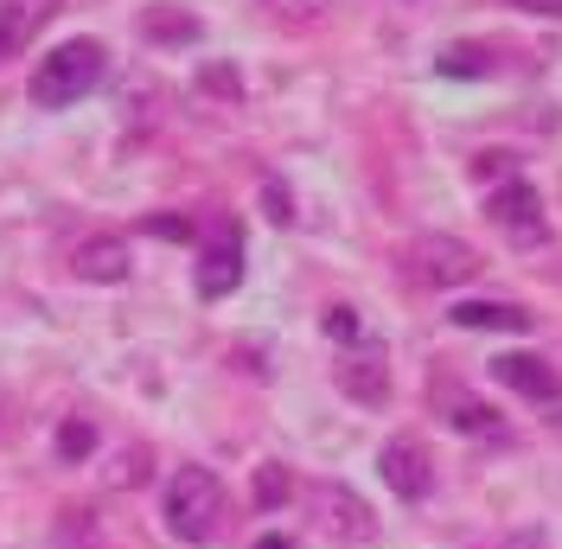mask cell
Returning a JSON list of instances; mask_svg holds the SVG:
<instances>
[{
	"label": "cell",
	"mask_w": 562,
	"mask_h": 549,
	"mask_svg": "<svg viewBox=\"0 0 562 549\" xmlns=\"http://www.w3.org/2000/svg\"><path fill=\"white\" fill-rule=\"evenodd\" d=\"M109 70V52L97 38H65V45H52L33 70V103L38 109H70L77 97H90L97 83H103Z\"/></svg>",
	"instance_id": "obj_1"
},
{
	"label": "cell",
	"mask_w": 562,
	"mask_h": 549,
	"mask_svg": "<svg viewBox=\"0 0 562 549\" xmlns=\"http://www.w3.org/2000/svg\"><path fill=\"white\" fill-rule=\"evenodd\" d=\"M217 517H224V485L205 467H179L167 480V530L179 544H211L217 537Z\"/></svg>",
	"instance_id": "obj_2"
},
{
	"label": "cell",
	"mask_w": 562,
	"mask_h": 549,
	"mask_svg": "<svg viewBox=\"0 0 562 549\" xmlns=\"http://www.w3.org/2000/svg\"><path fill=\"white\" fill-rule=\"evenodd\" d=\"M307 505H314V524L333 537V544H371V537H378L371 505H364L351 485H339V480H319L314 492H307Z\"/></svg>",
	"instance_id": "obj_3"
},
{
	"label": "cell",
	"mask_w": 562,
	"mask_h": 549,
	"mask_svg": "<svg viewBox=\"0 0 562 549\" xmlns=\"http://www.w3.org/2000/svg\"><path fill=\"white\" fill-rule=\"evenodd\" d=\"M486 217L518 243V249H537V243L550 237V224H543V199H537L530 179H505V186L486 199Z\"/></svg>",
	"instance_id": "obj_4"
},
{
	"label": "cell",
	"mask_w": 562,
	"mask_h": 549,
	"mask_svg": "<svg viewBox=\"0 0 562 549\" xmlns=\"http://www.w3.org/2000/svg\"><path fill=\"white\" fill-rule=\"evenodd\" d=\"M409 274L422 288H460V281L480 274V256H473V243H460V237H416L409 243Z\"/></svg>",
	"instance_id": "obj_5"
},
{
	"label": "cell",
	"mask_w": 562,
	"mask_h": 549,
	"mask_svg": "<svg viewBox=\"0 0 562 549\" xmlns=\"http://www.w3.org/2000/svg\"><path fill=\"white\" fill-rule=\"evenodd\" d=\"M333 383L346 390L351 403L384 410V403H390V358H384V345H378V339H358L346 358L333 365Z\"/></svg>",
	"instance_id": "obj_6"
},
{
	"label": "cell",
	"mask_w": 562,
	"mask_h": 549,
	"mask_svg": "<svg viewBox=\"0 0 562 549\" xmlns=\"http://www.w3.org/2000/svg\"><path fill=\"white\" fill-rule=\"evenodd\" d=\"M237 281H244V231H237L231 217H217L205 256H199V294H205V301H224Z\"/></svg>",
	"instance_id": "obj_7"
},
{
	"label": "cell",
	"mask_w": 562,
	"mask_h": 549,
	"mask_svg": "<svg viewBox=\"0 0 562 549\" xmlns=\"http://www.w3.org/2000/svg\"><path fill=\"white\" fill-rule=\"evenodd\" d=\"M378 467H384V485L396 492V498H409V505L435 492V467H428V447H422L416 435H396V441H384Z\"/></svg>",
	"instance_id": "obj_8"
},
{
	"label": "cell",
	"mask_w": 562,
	"mask_h": 549,
	"mask_svg": "<svg viewBox=\"0 0 562 549\" xmlns=\"http://www.w3.org/2000/svg\"><path fill=\"white\" fill-rule=\"evenodd\" d=\"M492 378L505 390H518L530 403H557L562 396V378L550 371V358H530V351H512V358H492Z\"/></svg>",
	"instance_id": "obj_9"
},
{
	"label": "cell",
	"mask_w": 562,
	"mask_h": 549,
	"mask_svg": "<svg viewBox=\"0 0 562 549\" xmlns=\"http://www.w3.org/2000/svg\"><path fill=\"white\" fill-rule=\"evenodd\" d=\"M77 274H83V281H103V288L128 281V243H122V237L77 243Z\"/></svg>",
	"instance_id": "obj_10"
},
{
	"label": "cell",
	"mask_w": 562,
	"mask_h": 549,
	"mask_svg": "<svg viewBox=\"0 0 562 549\" xmlns=\"http://www.w3.org/2000/svg\"><path fill=\"white\" fill-rule=\"evenodd\" d=\"M448 320H454V326H473V333H530L537 313L512 307V301H460Z\"/></svg>",
	"instance_id": "obj_11"
},
{
	"label": "cell",
	"mask_w": 562,
	"mask_h": 549,
	"mask_svg": "<svg viewBox=\"0 0 562 549\" xmlns=\"http://www.w3.org/2000/svg\"><path fill=\"white\" fill-rule=\"evenodd\" d=\"M435 403H441V422L460 428V435H498V415H492L486 403H473V396L448 390V383H435Z\"/></svg>",
	"instance_id": "obj_12"
},
{
	"label": "cell",
	"mask_w": 562,
	"mask_h": 549,
	"mask_svg": "<svg viewBox=\"0 0 562 549\" xmlns=\"http://www.w3.org/2000/svg\"><path fill=\"white\" fill-rule=\"evenodd\" d=\"M140 33L160 38V45H192L199 38V20L192 13H173V7H154V13H140Z\"/></svg>",
	"instance_id": "obj_13"
},
{
	"label": "cell",
	"mask_w": 562,
	"mask_h": 549,
	"mask_svg": "<svg viewBox=\"0 0 562 549\" xmlns=\"http://www.w3.org/2000/svg\"><path fill=\"white\" fill-rule=\"evenodd\" d=\"M38 20H45V7H20V0H7V7H0V58H13Z\"/></svg>",
	"instance_id": "obj_14"
},
{
	"label": "cell",
	"mask_w": 562,
	"mask_h": 549,
	"mask_svg": "<svg viewBox=\"0 0 562 549\" xmlns=\"http://www.w3.org/2000/svg\"><path fill=\"white\" fill-rule=\"evenodd\" d=\"M90 447H97L90 415H70V422H58V460H90Z\"/></svg>",
	"instance_id": "obj_15"
},
{
	"label": "cell",
	"mask_w": 562,
	"mask_h": 549,
	"mask_svg": "<svg viewBox=\"0 0 562 549\" xmlns=\"http://www.w3.org/2000/svg\"><path fill=\"white\" fill-rule=\"evenodd\" d=\"M441 77H486V52H480V45H448V52H441Z\"/></svg>",
	"instance_id": "obj_16"
},
{
	"label": "cell",
	"mask_w": 562,
	"mask_h": 549,
	"mask_svg": "<svg viewBox=\"0 0 562 549\" xmlns=\"http://www.w3.org/2000/svg\"><path fill=\"white\" fill-rule=\"evenodd\" d=\"M281 498H288V467H262V473H256V505L276 512Z\"/></svg>",
	"instance_id": "obj_17"
},
{
	"label": "cell",
	"mask_w": 562,
	"mask_h": 549,
	"mask_svg": "<svg viewBox=\"0 0 562 549\" xmlns=\"http://www.w3.org/2000/svg\"><path fill=\"white\" fill-rule=\"evenodd\" d=\"M262 7L276 13L281 26H307V20H319V7H326V0H262Z\"/></svg>",
	"instance_id": "obj_18"
},
{
	"label": "cell",
	"mask_w": 562,
	"mask_h": 549,
	"mask_svg": "<svg viewBox=\"0 0 562 549\" xmlns=\"http://www.w3.org/2000/svg\"><path fill=\"white\" fill-rule=\"evenodd\" d=\"M326 333L339 345H358L364 339V320H358V307H326Z\"/></svg>",
	"instance_id": "obj_19"
},
{
	"label": "cell",
	"mask_w": 562,
	"mask_h": 549,
	"mask_svg": "<svg viewBox=\"0 0 562 549\" xmlns=\"http://www.w3.org/2000/svg\"><path fill=\"white\" fill-rule=\"evenodd\" d=\"M262 211H269V224H294V199L281 179H262Z\"/></svg>",
	"instance_id": "obj_20"
},
{
	"label": "cell",
	"mask_w": 562,
	"mask_h": 549,
	"mask_svg": "<svg viewBox=\"0 0 562 549\" xmlns=\"http://www.w3.org/2000/svg\"><path fill=\"white\" fill-rule=\"evenodd\" d=\"M473 172H480V179H518V172H512V154H505V147L480 154V160H473Z\"/></svg>",
	"instance_id": "obj_21"
},
{
	"label": "cell",
	"mask_w": 562,
	"mask_h": 549,
	"mask_svg": "<svg viewBox=\"0 0 562 549\" xmlns=\"http://www.w3.org/2000/svg\"><path fill=\"white\" fill-rule=\"evenodd\" d=\"M135 480H147V453H122L115 473H109V485H135Z\"/></svg>",
	"instance_id": "obj_22"
},
{
	"label": "cell",
	"mask_w": 562,
	"mask_h": 549,
	"mask_svg": "<svg viewBox=\"0 0 562 549\" xmlns=\"http://www.w3.org/2000/svg\"><path fill=\"white\" fill-rule=\"evenodd\" d=\"M147 237H167V243H186V237H192V224H186V217H147Z\"/></svg>",
	"instance_id": "obj_23"
},
{
	"label": "cell",
	"mask_w": 562,
	"mask_h": 549,
	"mask_svg": "<svg viewBox=\"0 0 562 549\" xmlns=\"http://www.w3.org/2000/svg\"><path fill=\"white\" fill-rule=\"evenodd\" d=\"M199 83H205V90H217V97H237V77H231L224 65H211L205 77H199Z\"/></svg>",
	"instance_id": "obj_24"
},
{
	"label": "cell",
	"mask_w": 562,
	"mask_h": 549,
	"mask_svg": "<svg viewBox=\"0 0 562 549\" xmlns=\"http://www.w3.org/2000/svg\"><path fill=\"white\" fill-rule=\"evenodd\" d=\"M512 7H525V13H543V20H562V0H512Z\"/></svg>",
	"instance_id": "obj_25"
},
{
	"label": "cell",
	"mask_w": 562,
	"mask_h": 549,
	"mask_svg": "<svg viewBox=\"0 0 562 549\" xmlns=\"http://www.w3.org/2000/svg\"><path fill=\"white\" fill-rule=\"evenodd\" d=\"M256 549H288V537H262V544H256Z\"/></svg>",
	"instance_id": "obj_26"
}]
</instances>
